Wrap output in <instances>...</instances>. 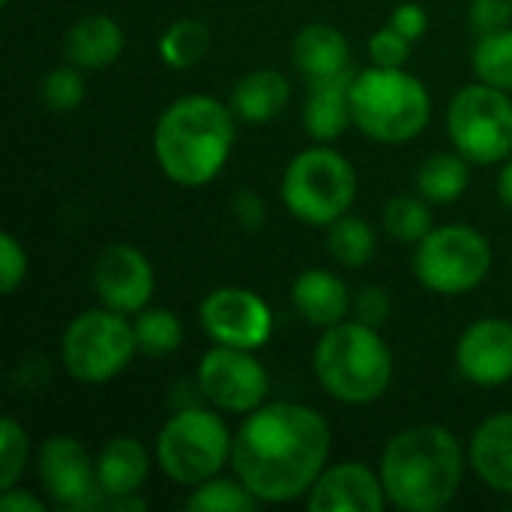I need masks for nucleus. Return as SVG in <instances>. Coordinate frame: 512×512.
<instances>
[{"label":"nucleus","mask_w":512,"mask_h":512,"mask_svg":"<svg viewBox=\"0 0 512 512\" xmlns=\"http://www.w3.org/2000/svg\"><path fill=\"white\" fill-rule=\"evenodd\" d=\"M333 429L303 402H264L234 432L231 471L261 504H291L309 495L330 465Z\"/></svg>","instance_id":"f257e3e1"},{"label":"nucleus","mask_w":512,"mask_h":512,"mask_svg":"<svg viewBox=\"0 0 512 512\" xmlns=\"http://www.w3.org/2000/svg\"><path fill=\"white\" fill-rule=\"evenodd\" d=\"M237 144V114L210 93L177 96L153 126V156L168 183L180 189L210 186Z\"/></svg>","instance_id":"f03ea898"},{"label":"nucleus","mask_w":512,"mask_h":512,"mask_svg":"<svg viewBox=\"0 0 512 512\" xmlns=\"http://www.w3.org/2000/svg\"><path fill=\"white\" fill-rule=\"evenodd\" d=\"M468 468V447L447 426L435 423L396 432L378 462L387 501L402 512L447 510Z\"/></svg>","instance_id":"7ed1b4c3"},{"label":"nucleus","mask_w":512,"mask_h":512,"mask_svg":"<svg viewBox=\"0 0 512 512\" xmlns=\"http://www.w3.org/2000/svg\"><path fill=\"white\" fill-rule=\"evenodd\" d=\"M312 369L330 399L348 408H366L387 396L396 375V357L378 327L348 318L321 330L312 351Z\"/></svg>","instance_id":"20e7f679"},{"label":"nucleus","mask_w":512,"mask_h":512,"mask_svg":"<svg viewBox=\"0 0 512 512\" xmlns=\"http://www.w3.org/2000/svg\"><path fill=\"white\" fill-rule=\"evenodd\" d=\"M351 111L354 126L375 144H408L420 138L432 120L429 87L402 69L369 66L354 72L351 81Z\"/></svg>","instance_id":"39448f33"},{"label":"nucleus","mask_w":512,"mask_h":512,"mask_svg":"<svg viewBox=\"0 0 512 512\" xmlns=\"http://www.w3.org/2000/svg\"><path fill=\"white\" fill-rule=\"evenodd\" d=\"M360 192V177L345 153L333 144H312L285 165L279 180V201L285 210L312 228H330L351 213Z\"/></svg>","instance_id":"423d86ee"},{"label":"nucleus","mask_w":512,"mask_h":512,"mask_svg":"<svg viewBox=\"0 0 512 512\" xmlns=\"http://www.w3.org/2000/svg\"><path fill=\"white\" fill-rule=\"evenodd\" d=\"M234 432L213 405H186L174 411L153 444L156 468L177 486L195 489L231 468Z\"/></svg>","instance_id":"0eeeda50"},{"label":"nucleus","mask_w":512,"mask_h":512,"mask_svg":"<svg viewBox=\"0 0 512 512\" xmlns=\"http://www.w3.org/2000/svg\"><path fill=\"white\" fill-rule=\"evenodd\" d=\"M138 339L132 318L108 306L78 312L60 336V366L78 384H108L120 378L135 360Z\"/></svg>","instance_id":"6e6552de"},{"label":"nucleus","mask_w":512,"mask_h":512,"mask_svg":"<svg viewBox=\"0 0 512 512\" xmlns=\"http://www.w3.org/2000/svg\"><path fill=\"white\" fill-rule=\"evenodd\" d=\"M495 264L492 243L483 231L465 222L438 225L414 246V276L438 297H462L477 291Z\"/></svg>","instance_id":"1a4fd4ad"},{"label":"nucleus","mask_w":512,"mask_h":512,"mask_svg":"<svg viewBox=\"0 0 512 512\" xmlns=\"http://www.w3.org/2000/svg\"><path fill=\"white\" fill-rule=\"evenodd\" d=\"M447 138L471 165H501L512 156V93L474 81L453 93L444 114Z\"/></svg>","instance_id":"9d476101"},{"label":"nucleus","mask_w":512,"mask_h":512,"mask_svg":"<svg viewBox=\"0 0 512 512\" xmlns=\"http://www.w3.org/2000/svg\"><path fill=\"white\" fill-rule=\"evenodd\" d=\"M195 387L207 405L234 417H246L270 399V375L258 351L228 345H213L201 354Z\"/></svg>","instance_id":"9b49d317"},{"label":"nucleus","mask_w":512,"mask_h":512,"mask_svg":"<svg viewBox=\"0 0 512 512\" xmlns=\"http://www.w3.org/2000/svg\"><path fill=\"white\" fill-rule=\"evenodd\" d=\"M36 480L42 495L66 512L105 510V495L96 477V456L72 438V435H51L36 450Z\"/></svg>","instance_id":"f8f14e48"},{"label":"nucleus","mask_w":512,"mask_h":512,"mask_svg":"<svg viewBox=\"0 0 512 512\" xmlns=\"http://www.w3.org/2000/svg\"><path fill=\"white\" fill-rule=\"evenodd\" d=\"M198 321L213 345L243 351H261L276 330V315L270 303L258 291L243 285L213 288L198 306Z\"/></svg>","instance_id":"ddd939ff"},{"label":"nucleus","mask_w":512,"mask_h":512,"mask_svg":"<svg viewBox=\"0 0 512 512\" xmlns=\"http://www.w3.org/2000/svg\"><path fill=\"white\" fill-rule=\"evenodd\" d=\"M93 291L102 306L138 315L156 294V270L150 258L132 243H111L93 264Z\"/></svg>","instance_id":"4468645a"},{"label":"nucleus","mask_w":512,"mask_h":512,"mask_svg":"<svg viewBox=\"0 0 512 512\" xmlns=\"http://www.w3.org/2000/svg\"><path fill=\"white\" fill-rule=\"evenodd\" d=\"M456 369L474 387H504L512 381V321L477 318L456 342Z\"/></svg>","instance_id":"2eb2a0df"},{"label":"nucleus","mask_w":512,"mask_h":512,"mask_svg":"<svg viewBox=\"0 0 512 512\" xmlns=\"http://www.w3.org/2000/svg\"><path fill=\"white\" fill-rule=\"evenodd\" d=\"M387 504L381 471L366 462L327 465L306 495L312 512H381Z\"/></svg>","instance_id":"dca6fc26"},{"label":"nucleus","mask_w":512,"mask_h":512,"mask_svg":"<svg viewBox=\"0 0 512 512\" xmlns=\"http://www.w3.org/2000/svg\"><path fill=\"white\" fill-rule=\"evenodd\" d=\"M351 303V288L342 276H336L327 267H309L297 273V279L291 282V306L315 330H327L348 321Z\"/></svg>","instance_id":"f3484780"},{"label":"nucleus","mask_w":512,"mask_h":512,"mask_svg":"<svg viewBox=\"0 0 512 512\" xmlns=\"http://www.w3.org/2000/svg\"><path fill=\"white\" fill-rule=\"evenodd\" d=\"M291 60L306 84H318L351 72V45L336 24L312 21L297 30L291 42Z\"/></svg>","instance_id":"a211bd4d"},{"label":"nucleus","mask_w":512,"mask_h":512,"mask_svg":"<svg viewBox=\"0 0 512 512\" xmlns=\"http://www.w3.org/2000/svg\"><path fill=\"white\" fill-rule=\"evenodd\" d=\"M468 465L486 489L512 498V411L486 417L471 432Z\"/></svg>","instance_id":"6ab92c4d"},{"label":"nucleus","mask_w":512,"mask_h":512,"mask_svg":"<svg viewBox=\"0 0 512 512\" xmlns=\"http://www.w3.org/2000/svg\"><path fill=\"white\" fill-rule=\"evenodd\" d=\"M123 48H126V33L120 21L105 12L81 15L63 33V60L84 72H99L114 66Z\"/></svg>","instance_id":"aec40b11"},{"label":"nucleus","mask_w":512,"mask_h":512,"mask_svg":"<svg viewBox=\"0 0 512 512\" xmlns=\"http://www.w3.org/2000/svg\"><path fill=\"white\" fill-rule=\"evenodd\" d=\"M153 465H156V456L138 438L132 435L108 438L96 453V477H99V489L105 501L141 492Z\"/></svg>","instance_id":"412c9836"},{"label":"nucleus","mask_w":512,"mask_h":512,"mask_svg":"<svg viewBox=\"0 0 512 512\" xmlns=\"http://www.w3.org/2000/svg\"><path fill=\"white\" fill-rule=\"evenodd\" d=\"M351 81L354 72L306 84V102H303V132L315 144H336L351 126H354V111H351Z\"/></svg>","instance_id":"4be33fe9"},{"label":"nucleus","mask_w":512,"mask_h":512,"mask_svg":"<svg viewBox=\"0 0 512 512\" xmlns=\"http://www.w3.org/2000/svg\"><path fill=\"white\" fill-rule=\"evenodd\" d=\"M291 102V81L279 69H252L240 75L228 93V105L240 123H270Z\"/></svg>","instance_id":"5701e85b"},{"label":"nucleus","mask_w":512,"mask_h":512,"mask_svg":"<svg viewBox=\"0 0 512 512\" xmlns=\"http://www.w3.org/2000/svg\"><path fill=\"white\" fill-rule=\"evenodd\" d=\"M471 186V162L459 153H432L417 171V192L432 207L456 204Z\"/></svg>","instance_id":"b1692460"},{"label":"nucleus","mask_w":512,"mask_h":512,"mask_svg":"<svg viewBox=\"0 0 512 512\" xmlns=\"http://www.w3.org/2000/svg\"><path fill=\"white\" fill-rule=\"evenodd\" d=\"M159 60L168 69H195L213 48V30L201 18H177L159 36Z\"/></svg>","instance_id":"393cba45"},{"label":"nucleus","mask_w":512,"mask_h":512,"mask_svg":"<svg viewBox=\"0 0 512 512\" xmlns=\"http://www.w3.org/2000/svg\"><path fill=\"white\" fill-rule=\"evenodd\" d=\"M378 252V234L369 219L345 213L327 228V255L345 267V270H360L366 267Z\"/></svg>","instance_id":"a878e982"},{"label":"nucleus","mask_w":512,"mask_h":512,"mask_svg":"<svg viewBox=\"0 0 512 512\" xmlns=\"http://www.w3.org/2000/svg\"><path fill=\"white\" fill-rule=\"evenodd\" d=\"M381 225H384V231L396 243L417 246L435 228V222H432V204L420 192H414V195H408V192L393 195L384 204V210H381Z\"/></svg>","instance_id":"bb28decb"},{"label":"nucleus","mask_w":512,"mask_h":512,"mask_svg":"<svg viewBox=\"0 0 512 512\" xmlns=\"http://www.w3.org/2000/svg\"><path fill=\"white\" fill-rule=\"evenodd\" d=\"M474 78L512 93V24L480 33L471 48Z\"/></svg>","instance_id":"cd10ccee"},{"label":"nucleus","mask_w":512,"mask_h":512,"mask_svg":"<svg viewBox=\"0 0 512 512\" xmlns=\"http://www.w3.org/2000/svg\"><path fill=\"white\" fill-rule=\"evenodd\" d=\"M132 327H135V339H138V351L147 357H168L177 354L183 339H186V327L180 321L177 312L171 309H141L138 315H132Z\"/></svg>","instance_id":"c85d7f7f"},{"label":"nucleus","mask_w":512,"mask_h":512,"mask_svg":"<svg viewBox=\"0 0 512 512\" xmlns=\"http://www.w3.org/2000/svg\"><path fill=\"white\" fill-rule=\"evenodd\" d=\"M183 507L195 512H252L264 504L249 492V486L237 474L234 477L219 474V477H210L207 483L189 489Z\"/></svg>","instance_id":"c756f323"},{"label":"nucleus","mask_w":512,"mask_h":512,"mask_svg":"<svg viewBox=\"0 0 512 512\" xmlns=\"http://www.w3.org/2000/svg\"><path fill=\"white\" fill-rule=\"evenodd\" d=\"M87 99V81H84V69L63 63L51 72L42 75L39 81V102L54 111V114H72L84 105Z\"/></svg>","instance_id":"7c9ffc66"},{"label":"nucleus","mask_w":512,"mask_h":512,"mask_svg":"<svg viewBox=\"0 0 512 512\" xmlns=\"http://www.w3.org/2000/svg\"><path fill=\"white\" fill-rule=\"evenodd\" d=\"M30 465V435L15 417H3L0 426V489L21 483Z\"/></svg>","instance_id":"2f4dec72"},{"label":"nucleus","mask_w":512,"mask_h":512,"mask_svg":"<svg viewBox=\"0 0 512 512\" xmlns=\"http://www.w3.org/2000/svg\"><path fill=\"white\" fill-rule=\"evenodd\" d=\"M411 48H414V42L405 39L393 24L378 27V30L369 36V42H366L369 60H372L375 66H387V69H402V66L408 63V57H411Z\"/></svg>","instance_id":"473e14b6"},{"label":"nucleus","mask_w":512,"mask_h":512,"mask_svg":"<svg viewBox=\"0 0 512 512\" xmlns=\"http://www.w3.org/2000/svg\"><path fill=\"white\" fill-rule=\"evenodd\" d=\"M27 270H30V258H27L24 243L6 231L0 237V294L12 297L24 285Z\"/></svg>","instance_id":"72a5a7b5"},{"label":"nucleus","mask_w":512,"mask_h":512,"mask_svg":"<svg viewBox=\"0 0 512 512\" xmlns=\"http://www.w3.org/2000/svg\"><path fill=\"white\" fill-rule=\"evenodd\" d=\"M393 315V303L390 294L381 285H363L354 291V303H351V318L369 324V327H384Z\"/></svg>","instance_id":"f704fd0d"},{"label":"nucleus","mask_w":512,"mask_h":512,"mask_svg":"<svg viewBox=\"0 0 512 512\" xmlns=\"http://www.w3.org/2000/svg\"><path fill=\"white\" fill-rule=\"evenodd\" d=\"M468 24L471 30L489 33L512 24V0H471L468 3Z\"/></svg>","instance_id":"c9c22d12"},{"label":"nucleus","mask_w":512,"mask_h":512,"mask_svg":"<svg viewBox=\"0 0 512 512\" xmlns=\"http://www.w3.org/2000/svg\"><path fill=\"white\" fill-rule=\"evenodd\" d=\"M231 216H234V222H237L243 231L255 234V231H261L264 222H267V204H264V198H261L255 189H240V192H234V198H231Z\"/></svg>","instance_id":"e433bc0d"},{"label":"nucleus","mask_w":512,"mask_h":512,"mask_svg":"<svg viewBox=\"0 0 512 512\" xmlns=\"http://www.w3.org/2000/svg\"><path fill=\"white\" fill-rule=\"evenodd\" d=\"M390 24H393L405 39L420 42V39L426 36V30H429V12H426V6H423V3H417V0H405V3H399V6L393 9Z\"/></svg>","instance_id":"4c0bfd02"},{"label":"nucleus","mask_w":512,"mask_h":512,"mask_svg":"<svg viewBox=\"0 0 512 512\" xmlns=\"http://www.w3.org/2000/svg\"><path fill=\"white\" fill-rule=\"evenodd\" d=\"M45 507H48V498H39L21 486L3 489V495H0V510L3 512H42Z\"/></svg>","instance_id":"58836bf2"},{"label":"nucleus","mask_w":512,"mask_h":512,"mask_svg":"<svg viewBox=\"0 0 512 512\" xmlns=\"http://www.w3.org/2000/svg\"><path fill=\"white\" fill-rule=\"evenodd\" d=\"M495 192L501 198V204L512 210V156L507 162H501V171H498V180H495Z\"/></svg>","instance_id":"ea45409f"},{"label":"nucleus","mask_w":512,"mask_h":512,"mask_svg":"<svg viewBox=\"0 0 512 512\" xmlns=\"http://www.w3.org/2000/svg\"><path fill=\"white\" fill-rule=\"evenodd\" d=\"M105 510L111 512H144L147 510V501L141 498V492H135V495H120V498H108L105 501Z\"/></svg>","instance_id":"a19ab883"},{"label":"nucleus","mask_w":512,"mask_h":512,"mask_svg":"<svg viewBox=\"0 0 512 512\" xmlns=\"http://www.w3.org/2000/svg\"><path fill=\"white\" fill-rule=\"evenodd\" d=\"M0 3H12V0H0Z\"/></svg>","instance_id":"79ce46f5"}]
</instances>
